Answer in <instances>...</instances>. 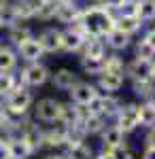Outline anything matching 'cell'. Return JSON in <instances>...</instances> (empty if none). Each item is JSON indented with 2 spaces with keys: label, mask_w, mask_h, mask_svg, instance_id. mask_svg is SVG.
Returning <instances> with one entry per match:
<instances>
[{
  "label": "cell",
  "mask_w": 155,
  "mask_h": 159,
  "mask_svg": "<svg viewBox=\"0 0 155 159\" xmlns=\"http://www.w3.org/2000/svg\"><path fill=\"white\" fill-rule=\"evenodd\" d=\"M138 159H155V148H143Z\"/></svg>",
  "instance_id": "e575fe53"
},
{
  "label": "cell",
  "mask_w": 155,
  "mask_h": 159,
  "mask_svg": "<svg viewBox=\"0 0 155 159\" xmlns=\"http://www.w3.org/2000/svg\"><path fill=\"white\" fill-rule=\"evenodd\" d=\"M106 43H104V38H87L83 45V51L79 53V55H83V57H96V60H104L106 57Z\"/></svg>",
  "instance_id": "7402d4cb"
},
{
  "label": "cell",
  "mask_w": 155,
  "mask_h": 159,
  "mask_svg": "<svg viewBox=\"0 0 155 159\" xmlns=\"http://www.w3.org/2000/svg\"><path fill=\"white\" fill-rule=\"evenodd\" d=\"M19 66H21V61H19V55H17V51L13 49L11 45H2L0 47V74H7V72H17L19 70Z\"/></svg>",
  "instance_id": "44dd1931"
},
{
  "label": "cell",
  "mask_w": 155,
  "mask_h": 159,
  "mask_svg": "<svg viewBox=\"0 0 155 159\" xmlns=\"http://www.w3.org/2000/svg\"><path fill=\"white\" fill-rule=\"evenodd\" d=\"M87 4H102V2H106V0H83Z\"/></svg>",
  "instance_id": "8d00e7d4"
},
{
  "label": "cell",
  "mask_w": 155,
  "mask_h": 159,
  "mask_svg": "<svg viewBox=\"0 0 155 159\" xmlns=\"http://www.w3.org/2000/svg\"><path fill=\"white\" fill-rule=\"evenodd\" d=\"M140 40H144L151 49L155 51V25H151V28H144L143 32H140Z\"/></svg>",
  "instance_id": "4dcf8cb0"
},
{
  "label": "cell",
  "mask_w": 155,
  "mask_h": 159,
  "mask_svg": "<svg viewBox=\"0 0 155 159\" xmlns=\"http://www.w3.org/2000/svg\"><path fill=\"white\" fill-rule=\"evenodd\" d=\"M2 36H4V43H7V45H11L13 49H17L24 40L36 36V28L32 24L15 21V24H11L7 30H4V34H2Z\"/></svg>",
  "instance_id": "5bb4252c"
},
{
  "label": "cell",
  "mask_w": 155,
  "mask_h": 159,
  "mask_svg": "<svg viewBox=\"0 0 155 159\" xmlns=\"http://www.w3.org/2000/svg\"><path fill=\"white\" fill-rule=\"evenodd\" d=\"M153 68L155 61L151 60H140V57H128L125 64V79L128 83H136V81H149L153 79Z\"/></svg>",
  "instance_id": "8fae6325"
},
{
  "label": "cell",
  "mask_w": 155,
  "mask_h": 159,
  "mask_svg": "<svg viewBox=\"0 0 155 159\" xmlns=\"http://www.w3.org/2000/svg\"><path fill=\"white\" fill-rule=\"evenodd\" d=\"M40 159H66V157L62 155L60 151H47V153H45Z\"/></svg>",
  "instance_id": "d590c367"
},
{
  "label": "cell",
  "mask_w": 155,
  "mask_h": 159,
  "mask_svg": "<svg viewBox=\"0 0 155 159\" xmlns=\"http://www.w3.org/2000/svg\"><path fill=\"white\" fill-rule=\"evenodd\" d=\"M0 159H11L9 157V142H7V136L0 134Z\"/></svg>",
  "instance_id": "836d02e7"
},
{
  "label": "cell",
  "mask_w": 155,
  "mask_h": 159,
  "mask_svg": "<svg viewBox=\"0 0 155 159\" xmlns=\"http://www.w3.org/2000/svg\"><path fill=\"white\" fill-rule=\"evenodd\" d=\"M136 15L144 24L155 21V0H136Z\"/></svg>",
  "instance_id": "4316f807"
},
{
  "label": "cell",
  "mask_w": 155,
  "mask_h": 159,
  "mask_svg": "<svg viewBox=\"0 0 155 159\" xmlns=\"http://www.w3.org/2000/svg\"><path fill=\"white\" fill-rule=\"evenodd\" d=\"M77 25L83 30L87 38H104L115 28V13L106 7V2H102V4L83 2L81 19Z\"/></svg>",
  "instance_id": "6da1fadb"
},
{
  "label": "cell",
  "mask_w": 155,
  "mask_h": 159,
  "mask_svg": "<svg viewBox=\"0 0 155 159\" xmlns=\"http://www.w3.org/2000/svg\"><path fill=\"white\" fill-rule=\"evenodd\" d=\"M149 100H153V102H155V93H153V96H151V98H149Z\"/></svg>",
  "instance_id": "60d3db41"
},
{
  "label": "cell",
  "mask_w": 155,
  "mask_h": 159,
  "mask_svg": "<svg viewBox=\"0 0 155 159\" xmlns=\"http://www.w3.org/2000/svg\"><path fill=\"white\" fill-rule=\"evenodd\" d=\"M98 96H100V91H98V87H96L94 81H92V79H81V81L70 89V93L66 96V100H70L72 104H77V106L87 108Z\"/></svg>",
  "instance_id": "9c48e42d"
},
{
  "label": "cell",
  "mask_w": 155,
  "mask_h": 159,
  "mask_svg": "<svg viewBox=\"0 0 155 159\" xmlns=\"http://www.w3.org/2000/svg\"><path fill=\"white\" fill-rule=\"evenodd\" d=\"M34 100H36V93L32 91V89L19 85L17 89H13L11 93L7 96V104H4V108H7V112H9L11 119L24 121V119L30 117V112H32Z\"/></svg>",
  "instance_id": "3957f363"
},
{
  "label": "cell",
  "mask_w": 155,
  "mask_h": 159,
  "mask_svg": "<svg viewBox=\"0 0 155 159\" xmlns=\"http://www.w3.org/2000/svg\"><path fill=\"white\" fill-rule=\"evenodd\" d=\"M21 85L19 83V74L17 72H7V74H0V93L2 96H9L13 89Z\"/></svg>",
  "instance_id": "83f0119b"
},
{
  "label": "cell",
  "mask_w": 155,
  "mask_h": 159,
  "mask_svg": "<svg viewBox=\"0 0 155 159\" xmlns=\"http://www.w3.org/2000/svg\"><path fill=\"white\" fill-rule=\"evenodd\" d=\"M7 142H9V157L11 159H32L34 157V153L30 151V147L19 136H9Z\"/></svg>",
  "instance_id": "603a6c76"
},
{
  "label": "cell",
  "mask_w": 155,
  "mask_h": 159,
  "mask_svg": "<svg viewBox=\"0 0 155 159\" xmlns=\"http://www.w3.org/2000/svg\"><path fill=\"white\" fill-rule=\"evenodd\" d=\"M113 123L117 127H121L123 134H128V136L138 132L140 129V104H138V100H134V98L123 100V104L119 106Z\"/></svg>",
  "instance_id": "8992f818"
},
{
  "label": "cell",
  "mask_w": 155,
  "mask_h": 159,
  "mask_svg": "<svg viewBox=\"0 0 155 159\" xmlns=\"http://www.w3.org/2000/svg\"><path fill=\"white\" fill-rule=\"evenodd\" d=\"M140 104V129H149L155 125V102L153 100H143Z\"/></svg>",
  "instance_id": "484cf974"
},
{
  "label": "cell",
  "mask_w": 155,
  "mask_h": 159,
  "mask_svg": "<svg viewBox=\"0 0 155 159\" xmlns=\"http://www.w3.org/2000/svg\"><path fill=\"white\" fill-rule=\"evenodd\" d=\"M62 110H64V100L58 93H47V96H36L30 119L40 125H51V123L62 119Z\"/></svg>",
  "instance_id": "7a4b0ae2"
},
{
  "label": "cell",
  "mask_w": 155,
  "mask_h": 159,
  "mask_svg": "<svg viewBox=\"0 0 155 159\" xmlns=\"http://www.w3.org/2000/svg\"><path fill=\"white\" fill-rule=\"evenodd\" d=\"M51 70H53V68L47 64V60L34 61V64H21L19 70H17V74H19V83H21L24 87H28V89H32V91L43 89V87L49 85Z\"/></svg>",
  "instance_id": "277c9868"
},
{
  "label": "cell",
  "mask_w": 155,
  "mask_h": 159,
  "mask_svg": "<svg viewBox=\"0 0 155 159\" xmlns=\"http://www.w3.org/2000/svg\"><path fill=\"white\" fill-rule=\"evenodd\" d=\"M115 28H119L121 32H125V34H130V36L136 38L144 28H147V24H144L138 15H119V17L115 19Z\"/></svg>",
  "instance_id": "ffe728a7"
},
{
  "label": "cell",
  "mask_w": 155,
  "mask_h": 159,
  "mask_svg": "<svg viewBox=\"0 0 155 159\" xmlns=\"http://www.w3.org/2000/svg\"><path fill=\"white\" fill-rule=\"evenodd\" d=\"M143 148H155V125L144 129L143 134Z\"/></svg>",
  "instance_id": "1f68e13d"
},
{
  "label": "cell",
  "mask_w": 155,
  "mask_h": 159,
  "mask_svg": "<svg viewBox=\"0 0 155 159\" xmlns=\"http://www.w3.org/2000/svg\"><path fill=\"white\" fill-rule=\"evenodd\" d=\"M153 83H155V68H153Z\"/></svg>",
  "instance_id": "b9f144b4"
},
{
  "label": "cell",
  "mask_w": 155,
  "mask_h": 159,
  "mask_svg": "<svg viewBox=\"0 0 155 159\" xmlns=\"http://www.w3.org/2000/svg\"><path fill=\"white\" fill-rule=\"evenodd\" d=\"M134 40H136V38L130 36V34H125V32H121L119 28H113L106 36H104L106 49L113 51V53H125V51H130L132 45H134Z\"/></svg>",
  "instance_id": "e0dca14e"
},
{
  "label": "cell",
  "mask_w": 155,
  "mask_h": 159,
  "mask_svg": "<svg viewBox=\"0 0 155 159\" xmlns=\"http://www.w3.org/2000/svg\"><path fill=\"white\" fill-rule=\"evenodd\" d=\"M94 83L100 93H121V89L128 85V79H125V74L104 70L98 79H94Z\"/></svg>",
  "instance_id": "9a60e30c"
},
{
  "label": "cell",
  "mask_w": 155,
  "mask_h": 159,
  "mask_svg": "<svg viewBox=\"0 0 155 159\" xmlns=\"http://www.w3.org/2000/svg\"><path fill=\"white\" fill-rule=\"evenodd\" d=\"M125 64H128V57H125L123 53H113V51H108L106 57H104V70L125 74Z\"/></svg>",
  "instance_id": "d4e9b609"
},
{
  "label": "cell",
  "mask_w": 155,
  "mask_h": 159,
  "mask_svg": "<svg viewBox=\"0 0 155 159\" xmlns=\"http://www.w3.org/2000/svg\"><path fill=\"white\" fill-rule=\"evenodd\" d=\"M81 11H83V0L81 2H58L53 24H58L60 28L77 25L81 19Z\"/></svg>",
  "instance_id": "7c38bea8"
},
{
  "label": "cell",
  "mask_w": 155,
  "mask_h": 159,
  "mask_svg": "<svg viewBox=\"0 0 155 159\" xmlns=\"http://www.w3.org/2000/svg\"><path fill=\"white\" fill-rule=\"evenodd\" d=\"M83 79V74L79 72L77 66H68V64H62V66H55L51 70V79H49V87L58 93V96H68L70 89L79 81Z\"/></svg>",
  "instance_id": "5b68a950"
},
{
  "label": "cell",
  "mask_w": 155,
  "mask_h": 159,
  "mask_svg": "<svg viewBox=\"0 0 155 159\" xmlns=\"http://www.w3.org/2000/svg\"><path fill=\"white\" fill-rule=\"evenodd\" d=\"M87 36L83 34V30L79 25H70L64 28V36H62V55H77L83 51V45Z\"/></svg>",
  "instance_id": "4fadbf2b"
},
{
  "label": "cell",
  "mask_w": 155,
  "mask_h": 159,
  "mask_svg": "<svg viewBox=\"0 0 155 159\" xmlns=\"http://www.w3.org/2000/svg\"><path fill=\"white\" fill-rule=\"evenodd\" d=\"M128 85H130L132 98L138 100V102L149 100V98L155 93V83H153V79H149V81H136V83H128Z\"/></svg>",
  "instance_id": "cb8c5ba5"
},
{
  "label": "cell",
  "mask_w": 155,
  "mask_h": 159,
  "mask_svg": "<svg viewBox=\"0 0 155 159\" xmlns=\"http://www.w3.org/2000/svg\"><path fill=\"white\" fill-rule=\"evenodd\" d=\"M58 2H81V0H58Z\"/></svg>",
  "instance_id": "f35d334b"
},
{
  "label": "cell",
  "mask_w": 155,
  "mask_h": 159,
  "mask_svg": "<svg viewBox=\"0 0 155 159\" xmlns=\"http://www.w3.org/2000/svg\"><path fill=\"white\" fill-rule=\"evenodd\" d=\"M2 45H4V40H2V36H0V47H2Z\"/></svg>",
  "instance_id": "ab89813d"
},
{
  "label": "cell",
  "mask_w": 155,
  "mask_h": 159,
  "mask_svg": "<svg viewBox=\"0 0 155 159\" xmlns=\"http://www.w3.org/2000/svg\"><path fill=\"white\" fill-rule=\"evenodd\" d=\"M62 36H64V28L58 24H47L40 30H36V38L43 45L45 53L49 55H62Z\"/></svg>",
  "instance_id": "ba28073f"
},
{
  "label": "cell",
  "mask_w": 155,
  "mask_h": 159,
  "mask_svg": "<svg viewBox=\"0 0 155 159\" xmlns=\"http://www.w3.org/2000/svg\"><path fill=\"white\" fill-rule=\"evenodd\" d=\"M15 51H17V55H19V61H21V64H34V61L47 60V53H45L43 45L38 43V38H36V36L24 40Z\"/></svg>",
  "instance_id": "2e32d148"
},
{
  "label": "cell",
  "mask_w": 155,
  "mask_h": 159,
  "mask_svg": "<svg viewBox=\"0 0 155 159\" xmlns=\"http://www.w3.org/2000/svg\"><path fill=\"white\" fill-rule=\"evenodd\" d=\"M115 153H117V159H138V155H140L130 142H128L125 147H121L119 151H115Z\"/></svg>",
  "instance_id": "f546056e"
},
{
  "label": "cell",
  "mask_w": 155,
  "mask_h": 159,
  "mask_svg": "<svg viewBox=\"0 0 155 159\" xmlns=\"http://www.w3.org/2000/svg\"><path fill=\"white\" fill-rule=\"evenodd\" d=\"M128 138H130V136L123 134V129H121V127H117L115 123L110 121L106 127L98 134V138H96V140H98V147H100V148L119 151L121 147H125V144H128Z\"/></svg>",
  "instance_id": "30bf717a"
},
{
  "label": "cell",
  "mask_w": 155,
  "mask_h": 159,
  "mask_svg": "<svg viewBox=\"0 0 155 159\" xmlns=\"http://www.w3.org/2000/svg\"><path fill=\"white\" fill-rule=\"evenodd\" d=\"M66 159H94L96 155V147L89 142V140H83V142H74V144H66V147L60 151Z\"/></svg>",
  "instance_id": "ac0fdd59"
},
{
  "label": "cell",
  "mask_w": 155,
  "mask_h": 159,
  "mask_svg": "<svg viewBox=\"0 0 155 159\" xmlns=\"http://www.w3.org/2000/svg\"><path fill=\"white\" fill-rule=\"evenodd\" d=\"M4 104H7V96L0 93V108H4Z\"/></svg>",
  "instance_id": "74e56055"
},
{
  "label": "cell",
  "mask_w": 155,
  "mask_h": 159,
  "mask_svg": "<svg viewBox=\"0 0 155 159\" xmlns=\"http://www.w3.org/2000/svg\"><path fill=\"white\" fill-rule=\"evenodd\" d=\"M132 51H134V53H132L134 57H140V60H151V61L155 60V51L151 49L144 40H140V38H136V40H134Z\"/></svg>",
  "instance_id": "f1b7e54d"
},
{
  "label": "cell",
  "mask_w": 155,
  "mask_h": 159,
  "mask_svg": "<svg viewBox=\"0 0 155 159\" xmlns=\"http://www.w3.org/2000/svg\"><path fill=\"white\" fill-rule=\"evenodd\" d=\"M26 144L30 147V151L34 153V157H38L40 153H45V140H43V125L32 121V119H24L19 123L17 134Z\"/></svg>",
  "instance_id": "52a82bcc"
},
{
  "label": "cell",
  "mask_w": 155,
  "mask_h": 159,
  "mask_svg": "<svg viewBox=\"0 0 155 159\" xmlns=\"http://www.w3.org/2000/svg\"><path fill=\"white\" fill-rule=\"evenodd\" d=\"M94 159H117V153L115 151H108V148H96V155Z\"/></svg>",
  "instance_id": "d6a6232c"
},
{
  "label": "cell",
  "mask_w": 155,
  "mask_h": 159,
  "mask_svg": "<svg viewBox=\"0 0 155 159\" xmlns=\"http://www.w3.org/2000/svg\"><path fill=\"white\" fill-rule=\"evenodd\" d=\"M77 68L79 72L83 74V79H98L100 74L104 72V60H96V57H77Z\"/></svg>",
  "instance_id": "d6986e66"
}]
</instances>
